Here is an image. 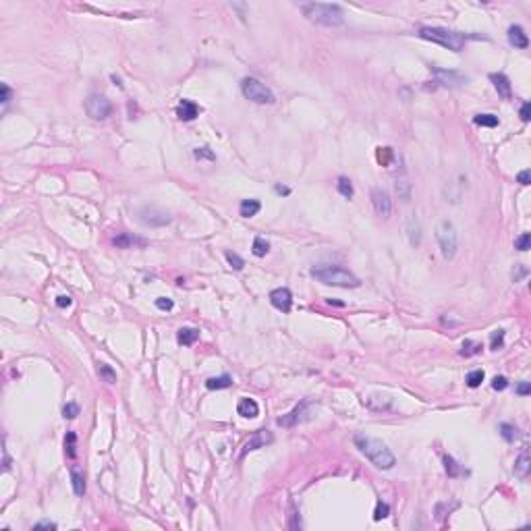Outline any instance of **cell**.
Segmentation results:
<instances>
[{"mask_svg": "<svg viewBox=\"0 0 531 531\" xmlns=\"http://www.w3.org/2000/svg\"><path fill=\"white\" fill-rule=\"evenodd\" d=\"M432 71L436 75V83L444 85V88H459L460 83H465V77L455 71H444V69H438V67H434Z\"/></svg>", "mask_w": 531, "mask_h": 531, "instance_id": "cell-13", "label": "cell"}, {"mask_svg": "<svg viewBox=\"0 0 531 531\" xmlns=\"http://www.w3.org/2000/svg\"><path fill=\"white\" fill-rule=\"evenodd\" d=\"M112 245L119 247V249H129V247H135V245L143 247L145 241L139 239V237H133V235H129V232H119V235L112 239Z\"/></svg>", "mask_w": 531, "mask_h": 531, "instance_id": "cell-18", "label": "cell"}, {"mask_svg": "<svg viewBox=\"0 0 531 531\" xmlns=\"http://www.w3.org/2000/svg\"><path fill=\"white\" fill-rule=\"evenodd\" d=\"M506 386H509V380H506L504 376H496L494 380H492V388L494 390H504Z\"/></svg>", "mask_w": 531, "mask_h": 531, "instance_id": "cell-45", "label": "cell"}, {"mask_svg": "<svg viewBox=\"0 0 531 531\" xmlns=\"http://www.w3.org/2000/svg\"><path fill=\"white\" fill-rule=\"evenodd\" d=\"M270 303L274 305L278 311H283V314H288V311L293 309V293L288 291V288H274V291L270 293Z\"/></svg>", "mask_w": 531, "mask_h": 531, "instance_id": "cell-11", "label": "cell"}, {"mask_svg": "<svg viewBox=\"0 0 531 531\" xmlns=\"http://www.w3.org/2000/svg\"><path fill=\"white\" fill-rule=\"evenodd\" d=\"M311 276L316 280H319L322 284L328 286H340V288H357L359 278L340 266H318V268L311 270Z\"/></svg>", "mask_w": 531, "mask_h": 531, "instance_id": "cell-3", "label": "cell"}, {"mask_svg": "<svg viewBox=\"0 0 531 531\" xmlns=\"http://www.w3.org/2000/svg\"><path fill=\"white\" fill-rule=\"evenodd\" d=\"M98 373H100V378H102L104 382H108V384H114V382H116V372L108 363H100L98 365Z\"/></svg>", "mask_w": 531, "mask_h": 531, "instance_id": "cell-30", "label": "cell"}, {"mask_svg": "<svg viewBox=\"0 0 531 531\" xmlns=\"http://www.w3.org/2000/svg\"><path fill=\"white\" fill-rule=\"evenodd\" d=\"M376 158H378V162L382 164V166H390L392 160H394V150L392 147H378Z\"/></svg>", "mask_w": 531, "mask_h": 531, "instance_id": "cell-28", "label": "cell"}, {"mask_svg": "<svg viewBox=\"0 0 531 531\" xmlns=\"http://www.w3.org/2000/svg\"><path fill=\"white\" fill-rule=\"evenodd\" d=\"M197 338H199V330H195V328H181V330L177 332V340H178V345H183V347L195 345Z\"/></svg>", "mask_w": 531, "mask_h": 531, "instance_id": "cell-21", "label": "cell"}, {"mask_svg": "<svg viewBox=\"0 0 531 531\" xmlns=\"http://www.w3.org/2000/svg\"><path fill=\"white\" fill-rule=\"evenodd\" d=\"M529 469H531V459H529V450H527V446H523L521 455L517 457V460H514V475H517V478H527Z\"/></svg>", "mask_w": 531, "mask_h": 531, "instance_id": "cell-19", "label": "cell"}, {"mask_svg": "<svg viewBox=\"0 0 531 531\" xmlns=\"http://www.w3.org/2000/svg\"><path fill=\"white\" fill-rule=\"evenodd\" d=\"M65 452L69 459L77 457V434L75 432H67L65 436Z\"/></svg>", "mask_w": 531, "mask_h": 531, "instance_id": "cell-27", "label": "cell"}, {"mask_svg": "<svg viewBox=\"0 0 531 531\" xmlns=\"http://www.w3.org/2000/svg\"><path fill=\"white\" fill-rule=\"evenodd\" d=\"M388 513H390V506L386 504V502H378L376 504V511H373V519L376 521H380V519H386L388 517Z\"/></svg>", "mask_w": 531, "mask_h": 531, "instance_id": "cell-42", "label": "cell"}, {"mask_svg": "<svg viewBox=\"0 0 531 531\" xmlns=\"http://www.w3.org/2000/svg\"><path fill=\"white\" fill-rule=\"evenodd\" d=\"M303 15L324 27H340L345 23V15L338 4H326V2H305L301 4Z\"/></svg>", "mask_w": 531, "mask_h": 531, "instance_id": "cell-2", "label": "cell"}, {"mask_svg": "<svg viewBox=\"0 0 531 531\" xmlns=\"http://www.w3.org/2000/svg\"><path fill=\"white\" fill-rule=\"evenodd\" d=\"M483 378H486V373H483V370H473V372L467 373L465 382H467V386H469V388H478V386L481 384V382H483Z\"/></svg>", "mask_w": 531, "mask_h": 531, "instance_id": "cell-32", "label": "cell"}, {"mask_svg": "<svg viewBox=\"0 0 531 531\" xmlns=\"http://www.w3.org/2000/svg\"><path fill=\"white\" fill-rule=\"evenodd\" d=\"M199 112H201V108L197 106L193 102V100H181V102H178V106H177V116L181 121H193V119H197L199 116Z\"/></svg>", "mask_w": 531, "mask_h": 531, "instance_id": "cell-14", "label": "cell"}, {"mask_svg": "<svg viewBox=\"0 0 531 531\" xmlns=\"http://www.w3.org/2000/svg\"><path fill=\"white\" fill-rule=\"evenodd\" d=\"M71 305H73V299L69 295H58L56 297V307L65 309V307H71Z\"/></svg>", "mask_w": 531, "mask_h": 531, "instance_id": "cell-44", "label": "cell"}, {"mask_svg": "<svg viewBox=\"0 0 531 531\" xmlns=\"http://www.w3.org/2000/svg\"><path fill=\"white\" fill-rule=\"evenodd\" d=\"M251 251H253V255H257V257H264L266 253L270 251V243H268V241H266L264 237H255V239H253Z\"/></svg>", "mask_w": 531, "mask_h": 531, "instance_id": "cell-29", "label": "cell"}, {"mask_svg": "<svg viewBox=\"0 0 531 531\" xmlns=\"http://www.w3.org/2000/svg\"><path fill=\"white\" fill-rule=\"evenodd\" d=\"M478 353H481V345H478V342H473V340L463 342V349H460V355L463 357H471V355H478Z\"/></svg>", "mask_w": 531, "mask_h": 531, "instance_id": "cell-36", "label": "cell"}, {"mask_svg": "<svg viewBox=\"0 0 531 531\" xmlns=\"http://www.w3.org/2000/svg\"><path fill=\"white\" fill-rule=\"evenodd\" d=\"M473 123L475 124H479V127H498V116H494V114H478L473 119Z\"/></svg>", "mask_w": 531, "mask_h": 531, "instance_id": "cell-33", "label": "cell"}, {"mask_svg": "<svg viewBox=\"0 0 531 531\" xmlns=\"http://www.w3.org/2000/svg\"><path fill=\"white\" fill-rule=\"evenodd\" d=\"M40 529H50V531H54V529H56V523H50V521L35 523V525H34V531H40Z\"/></svg>", "mask_w": 531, "mask_h": 531, "instance_id": "cell-47", "label": "cell"}, {"mask_svg": "<svg viewBox=\"0 0 531 531\" xmlns=\"http://www.w3.org/2000/svg\"><path fill=\"white\" fill-rule=\"evenodd\" d=\"M517 181L521 185H529L531 183V173H529V170H521V173L517 175Z\"/></svg>", "mask_w": 531, "mask_h": 531, "instance_id": "cell-49", "label": "cell"}, {"mask_svg": "<svg viewBox=\"0 0 531 531\" xmlns=\"http://www.w3.org/2000/svg\"><path fill=\"white\" fill-rule=\"evenodd\" d=\"M407 235H409V243L413 247H419V243H421V226H419V220L415 216L407 218Z\"/></svg>", "mask_w": 531, "mask_h": 531, "instance_id": "cell-20", "label": "cell"}, {"mask_svg": "<svg viewBox=\"0 0 531 531\" xmlns=\"http://www.w3.org/2000/svg\"><path fill=\"white\" fill-rule=\"evenodd\" d=\"M419 37L438 44V46H442V48H448L452 52L463 50L465 40H467V37L463 34H459V31H450V29H444V27H421Z\"/></svg>", "mask_w": 531, "mask_h": 531, "instance_id": "cell-4", "label": "cell"}, {"mask_svg": "<svg viewBox=\"0 0 531 531\" xmlns=\"http://www.w3.org/2000/svg\"><path fill=\"white\" fill-rule=\"evenodd\" d=\"M71 481H73V492L77 496H83L85 494V475L83 471L79 469V465H73L71 467Z\"/></svg>", "mask_w": 531, "mask_h": 531, "instance_id": "cell-22", "label": "cell"}, {"mask_svg": "<svg viewBox=\"0 0 531 531\" xmlns=\"http://www.w3.org/2000/svg\"><path fill=\"white\" fill-rule=\"evenodd\" d=\"M262 210V204L257 199H243L241 201V206H239V214L243 216V218H251L255 216L257 212Z\"/></svg>", "mask_w": 531, "mask_h": 531, "instance_id": "cell-23", "label": "cell"}, {"mask_svg": "<svg viewBox=\"0 0 531 531\" xmlns=\"http://www.w3.org/2000/svg\"><path fill=\"white\" fill-rule=\"evenodd\" d=\"M237 413L241 417H249V419H253V417H257L260 415V405H257L253 398H247V396H243L239 401V405H237Z\"/></svg>", "mask_w": 531, "mask_h": 531, "instance_id": "cell-16", "label": "cell"}, {"mask_svg": "<svg viewBox=\"0 0 531 531\" xmlns=\"http://www.w3.org/2000/svg\"><path fill=\"white\" fill-rule=\"evenodd\" d=\"M529 119H531V104H529V102H525V104L521 106V121H525V123H527Z\"/></svg>", "mask_w": 531, "mask_h": 531, "instance_id": "cell-48", "label": "cell"}, {"mask_svg": "<svg viewBox=\"0 0 531 531\" xmlns=\"http://www.w3.org/2000/svg\"><path fill=\"white\" fill-rule=\"evenodd\" d=\"M500 436L506 440V442H514L519 438V429L514 427L513 424H500Z\"/></svg>", "mask_w": 531, "mask_h": 531, "instance_id": "cell-31", "label": "cell"}, {"mask_svg": "<svg viewBox=\"0 0 531 531\" xmlns=\"http://www.w3.org/2000/svg\"><path fill=\"white\" fill-rule=\"evenodd\" d=\"M307 409H309V403H307V401H301V403L297 405V407H295L291 413H286V415L278 417V419H276V424H278V425H283V427H293V425L299 424V421L307 419V413H309Z\"/></svg>", "mask_w": 531, "mask_h": 531, "instance_id": "cell-10", "label": "cell"}, {"mask_svg": "<svg viewBox=\"0 0 531 531\" xmlns=\"http://www.w3.org/2000/svg\"><path fill=\"white\" fill-rule=\"evenodd\" d=\"M529 243H531V235L529 232H523L519 239H514V249H519V251H527Z\"/></svg>", "mask_w": 531, "mask_h": 531, "instance_id": "cell-40", "label": "cell"}, {"mask_svg": "<svg viewBox=\"0 0 531 531\" xmlns=\"http://www.w3.org/2000/svg\"><path fill=\"white\" fill-rule=\"evenodd\" d=\"M241 91H243V96L247 100H251L255 104H274V100H276L272 89L266 88L255 77H245V79L241 81Z\"/></svg>", "mask_w": 531, "mask_h": 531, "instance_id": "cell-6", "label": "cell"}, {"mask_svg": "<svg viewBox=\"0 0 531 531\" xmlns=\"http://www.w3.org/2000/svg\"><path fill=\"white\" fill-rule=\"evenodd\" d=\"M444 469H446V473H448V478H459L460 475V467H459V463L452 457H448V455H444Z\"/></svg>", "mask_w": 531, "mask_h": 531, "instance_id": "cell-34", "label": "cell"}, {"mask_svg": "<svg viewBox=\"0 0 531 531\" xmlns=\"http://www.w3.org/2000/svg\"><path fill=\"white\" fill-rule=\"evenodd\" d=\"M232 386V378L230 376H218V378H210L206 380V388L208 390H224V388H230Z\"/></svg>", "mask_w": 531, "mask_h": 531, "instance_id": "cell-24", "label": "cell"}, {"mask_svg": "<svg viewBox=\"0 0 531 531\" xmlns=\"http://www.w3.org/2000/svg\"><path fill=\"white\" fill-rule=\"evenodd\" d=\"M85 112H88L93 121H104L112 114V104L106 96L91 93V96L85 100Z\"/></svg>", "mask_w": 531, "mask_h": 531, "instance_id": "cell-7", "label": "cell"}, {"mask_svg": "<svg viewBox=\"0 0 531 531\" xmlns=\"http://www.w3.org/2000/svg\"><path fill=\"white\" fill-rule=\"evenodd\" d=\"M156 307L162 311H170L175 307V303H173V299H168V297H158V299H156Z\"/></svg>", "mask_w": 531, "mask_h": 531, "instance_id": "cell-43", "label": "cell"}, {"mask_svg": "<svg viewBox=\"0 0 531 531\" xmlns=\"http://www.w3.org/2000/svg\"><path fill=\"white\" fill-rule=\"evenodd\" d=\"M372 206L376 210V214L382 218H388L390 212H392V199L388 197V193L384 189H378V187L372 189Z\"/></svg>", "mask_w": 531, "mask_h": 531, "instance_id": "cell-9", "label": "cell"}, {"mask_svg": "<svg viewBox=\"0 0 531 531\" xmlns=\"http://www.w3.org/2000/svg\"><path fill=\"white\" fill-rule=\"evenodd\" d=\"M276 193H280V195H288V193H291V189H288V187H283V185H276Z\"/></svg>", "mask_w": 531, "mask_h": 531, "instance_id": "cell-52", "label": "cell"}, {"mask_svg": "<svg viewBox=\"0 0 531 531\" xmlns=\"http://www.w3.org/2000/svg\"><path fill=\"white\" fill-rule=\"evenodd\" d=\"M193 156H195L197 160H210V162L216 160V154L210 150V147H195V150H193Z\"/></svg>", "mask_w": 531, "mask_h": 531, "instance_id": "cell-37", "label": "cell"}, {"mask_svg": "<svg viewBox=\"0 0 531 531\" xmlns=\"http://www.w3.org/2000/svg\"><path fill=\"white\" fill-rule=\"evenodd\" d=\"M396 193H398V197L405 199V201L411 199V183H409V178H407L405 173L396 178Z\"/></svg>", "mask_w": 531, "mask_h": 531, "instance_id": "cell-25", "label": "cell"}, {"mask_svg": "<svg viewBox=\"0 0 531 531\" xmlns=\"http://www.w3.org/2000/svg\"><path fill=\"white\" fill-rule=\"evenodd\" d=\"M509 42H511V46H514V48L525 50L527 46H529V37H527L525 31H523V27L511 25L509 27Z\"/></svg>", "mask_w": 531, "mask_h": 531, "instance_id": "cell-17", "label": "cell"}, {"mask_svg": "<svg viewBox=\"0 0 531 531\" xmlns=\"http://www.w3.org/2000/svg\"><path fill=\"white\" fill-rule=\"evenodd\" d=\"M272 442H274V434H272L270 429H257V432H253L245 440L243 448H241V457H245L247 452H253L257 448H264L266 444H272Z\"/></svg>", "mask_w": 531, "mask_h": 531, "instance_id": "cell-8", "label": "cell"}, {"mask_svg": "<svg viewBox=\"0 0 531 531\" xmlns=\"http://www.w3.org/2000/svg\"><path fill=\"white\" fill-rule=\"evenodd\" d=\"M112 81H114L116 85H119V88H121V85H123V83H121V79H119V77H116V75H112Z\"/></svg>", "mask_w": 531, "mask_h": 531, "instance_id": "cell-53", "label": "cell"}, {"mask_svg": "<svg viewBox=\"0 0 531 531\" xmlns=\"http://www.w3.org/2000/svg\"><path fill=\"white\" fill-rule=\"evenodd\" d=\"M436 239H438V245H440V253L444 260H452L457 255V249H459V232L455 229V224L444 220L438 224L436 229Z\"/></svg>", "mask_w": 531, "mask_h": 531, "instance_id": "cell-5", "label": "cell"}, {"mask_svg": "<svg viewBox=\"0 0 531 531\" xmlns=\"http://www.w3.org/2000/svg\"><path fill=\"white\" fill-rule=\"evenodd\" d=\"M529 392H531V384H529V382H521V384L517 386V394L527 396Z\"/></svg>", "mask_w": 531, "mask_h": 531, "instance_id": "cell-50", "label": "cell"}, {"mask_svg": "<svg viewBox=\"0 0 531 531\" xmlns=\"http://www.w3.org/2000/svg\"><path fill=\"white\" fill-rule=\"evenodd\" d=\"M504 345V330H494L490 334V347L494 349V351H498Z\"/></svg>", "mask_w": 531, "mask_h": 531, "instance_id": "cell-39", "label": "cell"}, {"mask_svg": "<svg viewBox=\"0 0 531 531\" xmlns=\"http://www.w3.org/2000/svg\"><path fill=\"white\" fill-rule=\"evenodd\" d=\"M11 98H13V89L6 83H2V104L6 106V104L11 102Z\"/></svg>", "mask_w": 531, "mask_h": 531, "instance_id": "cell-46", "label": "cell"}, {"mask_svg": "<svg viewBox=\"0 0 531 531\" xmlns=\"http://www.w3.org/2000/svg\"><path fill=\"white\" fill-rule=\"evenodd\" d=\"M139 220L143 224H150V226H164L170 222V216L158 208H143V210H139Z\"/></svg>", "mask_w": 531, "mask_h": 531, "instance_id": "cell-12", "label": "cell"}, {"mask_svg": "<svg viewBox=\"0 0 531 531\" xmlns=\"http://www.w3.org/2000/svg\"><path fill=\"white\" fill-rule=\"evenodd\" d=\"M288 529H301V517H299V511H297V506L293 500H288Z\"/></svg>", "mask_w": 531, "mask_h": 531, "instance_id": "cell-26", "label": "cell"}, {"mask_svg": "<svg viewBox=\"0 0 531 531\" xmlns=\"http://www.w3.org/2000/svg\"><path fill=\"white\" fill-rule=\"evenodd\" d=\"M336 187H338V193L342 195V197H347V199H351L353 197V185H351V181L347 177H340L338 178V183H336Z\"/></svg>", "mask_w": 531, "mask_h": 531, "instance_id": "cell-35", "label": "cell"}, {"mask_svg": "<svg viewBox=\"0 0 531 531\" xmlns=\"http://www.w3.org/2000/svg\"><path fill=\"white\" fill-rule=\"evenodd\" d=\"M224 257H226V262H229L235 270H243V268H245V262H243V257H241V255L232 253V251H226Z\"/></svg>", "mask_w": 531, "mask_h": 531, "instance_id": "cell-38", "label": "cell"}, {"mask_svg": "<svg viewBox=\"0 0 531 531\" xmlns=\"http://www.w3.org/2000/svg\"><path fill=\"white\" fill-rule=\"evenodd\" d=\"M2 455H4V459H2V469L9 471V469H11V459H9V452H6V448L2 450Z\"/></svg>", "mask_w": 531, "mask_h": 531, "instance_id": "cell-51", "label": "cell"}, {"mask_svg": "<svg viewBox=\"0 0 531 531\" xmlns=\"http://www.w3.org/2000/svg\"><path fill=\"white\" fill-rule=\"evenodd\" d=\"M62 415H65L67 419H75L77 415H79V405H77V403H67L65 407H62Z\"/></svg>", "mask_w": 531, "mask_h": 531, "instance_id": "cell-41", "label": "cell"}, {"mask_svg": "<svg viewBox=\"0 0 531 531\" xmlns=\"http://www.w3.org/2000/svg\"><path fill=\"white\" fill-rule=\"evenodd\" d=\"M490 81L494 83V88L498 91V96L504 98V100H511L513 98V89H511V81H509V77H506L504 73H492L490 75Z\"/></svg>", "mask_w": 531, "mask_h": 531, "instance_id": "cell-15", "label": "cell"}, {"mask_svg": "<svg viewBox=\"0 0 531 531\" xmlns=\"http://www.w3.org/2000/svg\"><path fill=\"white\" fill-rule=\"evenodd\" d=\"M353 442H355V446L359 448V452L365 455V459H370L372 465H376L378 469L388 471V469H392V467L396 465L394 455L390 452V448L382 440L370 438V436H363V434H357L355 438H353Z\"/></svg>", "mask_w": 531, "mask_h": 531, "instance_id": "cell-1", "label": "cell"}]
</instances>
